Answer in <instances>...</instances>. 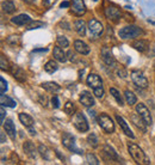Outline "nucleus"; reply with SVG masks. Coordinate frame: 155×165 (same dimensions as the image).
<instances>
[{"label": "nucleus", "instance_id": "1", "mask_svg": "<svg viewBox=\"0 0 155 165\" xmlns=\"http://www.w3.org/2000/svg\"><path fill=\"white\" fill-rule=\"evenodd\" d=\"M86 82H87V85L93 90L94 96H96L97 98H99V99L104 98L105 92H104V89H103V82H101V79H100V77H99L98 74H96V73L88 74Z\"/></svg>", "mask_w": 155, "mask_h": 165}, {"label": "nucleus", "instance_id": "2", "mask_svg": "<svg viewBox=\"0 0 155 165\" xmlns=\"http://www.w3.org/2000/svg\"><path fill=\"white\" fill-rule=\"evenodd\" d=\"M128 151L137 164H150V160L147 158L143 150L138 145L134 144V143H129L128 144Z\"/></svg>", "mask_w": 155, "mask_h": 165}, {"label": "nucleus", "instance_id": "3", "mask_svg": "<svg viewBox=\"0 0 155 165\" xmlns=\"http://www.w3.org/2000/svg\"><path fill=\"white\" fill-rule=\"evenodd\" d=\"M142 34H143V31L141 28H138L136 25H128V26L120 29L118 35L122 40H133V39L141 36Z\"/></svg>", "mask_w": 155, "mask_h": 165}, {"label": "nucleus", "instance_id": "4", "mask_svg": "<svg viewBox=\"0 0 155 165\" xmlns=\"http://www.w3.org/2000/svg\"><path fill=\"white\" fill-rule=\"evenodd\" d=\"M98 123L101 127V129H104L106 133H114L115 132V123L112 121V119L107 115V114H100L98 116Z\"/></svg>", "mask_w": 155, "mask_h": 165}, {"label": "nucleus", "instance_id": "5", "mask_svg": "<svg viewBox=\"0 0 155 165\" xmlns=\"http://www.w3.org/2000/svg\"><path fill=\"white\" fill-rule=\"evenodd\" d=\"M73 124L79 132H82V133H85V132H87L90 129L88 122H87V120H86V117H85V115L82 113H77L74 115Z\"/></svg>", "mask_w": 155, "mask_h": 165}, {"label": "nucleus", "instance_id": "6", "mask_svg": "<svg viewBox=\"0 0 155 165\" xmlns=\"http://www.w3.org/2000/svg\"><path fill=\"white\" fill-rule=\"evenodd\" d=\"M131 79L135 84L136 87L140 89H147L148 87V79L144 77V74L137 69L131 71Z\"/></svg>", "mask_w": 155, "mask_h": 165}, {"label": "nucleus", "instance_id": "7", "mask_svg": "<svg viewBox=\"0 0 155 165\" xmlns=\"http://www.w3.org/2000/svg\"><path fill=\"white\" fill-rule=\"evenodd\" d=\"M136 113L142 117V120L146 122L147 126H150V124L153 123V119H152L150 111L148 110V108L143 103H138L136 105Z\"/></svg>", "mask_w": 155, "mask_h": 165}, {"label": "nucleus", "instance_id": "8", "mask_svg": "<svg viewBox=\"0 0 155 165\" xmlns=\"http://www.w3.org/2000/svg\"><path fill=\"white\" fill-rule=\"evenodd\" d=\"M88 29H90L91 36L100 37V36L103 35V31H104V25L99 21L92 18V19L88 21Z\"/></svg>", "mask_w": 155, "mask_h": 165}, {"label": "nucleus", "instance_id": "9", "mask_svg": "<svg viewBox=\"0 0 155 165\" xmlns=\"http://www.w3.org/2000/svg\"><path fill=\"white\" fill-rule=\"evenodd\" d=\"M104 13H105V17L109 21L114 22V23H118L119 18H120V10L117 6H114V5L106 7L105 11H104Z\"/></svg>", "mask_w": 155, "mask_h": 165}, {"label": "nucleus", "instance_id": "10", "mask_svg": "<svg viewBox=\"0 0 155 165\" xmlns=\"http://www.w3.org/2000/svg\"><path fill=\"white\" fill-rule=\"evenodd\" d=\"M71 11L78 17L82 16L86 12V6L84 0H71Z\"/></svg>", "mask_w": 155, "mask_h": 165}, {"label": "nucleus", "instance_id": "11", "mask_svg": "<svg viewBox=\"0 0 155 165\" xmlns=\"http://www.w3.org/2000/svg\"><path fill=\"white\" fill-rule=\"evenodd\" d=\"M62 145L66 148H68L69 151H72V152H79L78 148L75 147V138L72 134H69V133H63V135H62Z\"/></svg>", "mask_w": 155, "mask_h": 165}, {"label": "nucleus", "instance_id": "12", "mask_svg": "<svg viewBox=\"0 0 155 165\" xmlns=\"http://www.w3.org/2000/svg\"><path fill=\"white\" fill-rule=\"evenodd\" d=\"M103 158L105 160H118V154L114 147L106 144L103 146Z\"/></svg>", "mask_w": 155, "mask_h": 165}, {"label": "nucleus", "instance_id": "13", "mask_svg": "<svg viewBox=\"0 0 155 165\" xmlns=\"http://www.w3.org/2000/svg\"><path fill=\"white\" fill-rule=\"evenodd\" d=\"M11 74H12V77L16 79V80H18L20 82H24L26 80V73L24 72V69L23 68H20L19 66H16V65H12L11 66Z\"/></svg>", "mask_w": 155, "mask_h": 165}, {"label": "nucleus", "instance_id": "14", "mask_svg": "<svg viewBox=\"0 0 155 165\" xmlns=\"http://www.w3.org/2000/svg\"><path fill=\"white\" fill-rule=\"evenodd\" d=\"M101 59H103V61L105 62L107 66L115 67L116 61H115V59H114V56H112V53H111V50H110L109 48L104 47V48L101 49Z\"/></svg>", "mask_w": 155, "mask_h": 165}, {"label": "nucleus", "instance_id": "15", "mask_svg": "<svg viewBox=\"0 0 155 165\" xmlns=\"http://www.w3.org/2000/svg\"><path fill=\"white\" fill-rule=\"evenodd\" d=\"M79 101H80V103L82 104L84 106H86V108H90V106L94 105V98L92 97V95L88 91H82L81 95H80Z\"/></svg>", "mask_w": 155, "mask_h": 165}, {"label": "nucleus", "instance_id": "16", "mask_svg": "<svg viewBox=\"0 0 155 165\" xmlns=\"http://www.w3.org/2000/svg\"><path fill=\"white\" fill-rule=\"evenodd\" d=\"M130 120H131V122L134 123V126H135L137 129H140L143 133L147 132V124H146V122L142 120V117L138 114H133L130 116Z\"/></svg>", "mask_w": 155, "mask_h": 165}, {"label": "nucleus", "instance_id": "17", "mask_svg": "<svg viewBox=\"0 0 155 165\" xmlns=\"http://www.w3.org/2000/svg\"><path fill=\"white\" fill-rule=\"evenodd\" d=\"M116 120L118 124L120 126V128H122V130L124 132V134L127 135V136H129V138H131V139H134L135 138V135H134V133L131 132V129H130V127L128 126L127 123V121L122 117V116H119V115H116Z\"/></svg>", "mask_w": 155, "mask_h": 165}, {"label": "nucleus", "instance_id": "18", "mask_svg": "<svg viewBox=\"0 0 155 165\" xmlns=\"http://www.w3.org/2000/svg\"><path fill=\"white\" fill-rule=\"evenodd\" d=\"M11 22L16 25H26V24H30L32 19L29 15H25V13H21V15H18V16H15L13 18H11Z\"/></svg>", "mask_w": 155, "mask_h": 165}, {"label": "nucleus", "instance_id": "19", "mask_svg": "<svg viewBox=\"0 0 155 165\" xmlns=\"http://www.w3.org/2000/svg\"><path fill=\"white\" fill-rule=\"evenodd\" d=\"M74 48L77 50L79 54L81 55H87L90 54V47L87 45V43H85L84 41L81 40H75L74 41Z\"/></svg>", "mask_w": 155, "mask_h": 165}, {"label": "nucleus", "instance_id": "20", "mask_svg": "<svg viewBox=\"0 0 155 165\" xmlns=\"http://www.w3.org/2000/svg\"><path fill=\"white\" fill-rule=\"evenodd\" d=\"M4 128H5V132L7 133V135L15 140L16 139V127L13 124V121L11 119H7L5 122H4Z\"/></svg>", "mask_w": 155, "mask_h": 165}, {"label": "nucleus", "instance_id": "21", "mask_svg": "<svg viewBox=\"0 0 155 165\" xmlns=\"http://www.w3.org/2000/svg\"><path fill=\"white\" fill-rule=\"evenodd\" d=\"M23 150L25 152V154L31 158V159H35L36 158V148H35V145L32 144L31 141H25L23 145Z\"/></svg>", "mask_w": 155, "mask_h": 165}, {"label": "nucleus", "instance_id": "22", "mask_svg": "<svg viewBox=\"0 0 155 165\" xmlns=\"http://www.w3.org/2000/svg\"><path fill=\"white\" fill-rule=\"evenodd\" d=\"M42 87L44 90H47L48 92H51V93H58V91L61 90V86L58 85V82H47L42 84Z\"/></svg>", "mask_w": 155, "mask_h": 165}, {"label": "nucleus", "instance_id": "23", "mask_svg": "<svg viewBox=\"0 0 155 165\" xmlns=\"http://www.w3.org/2000/svg\"><path fill=\"white\" fill-rule=\"evenodd\" d=\"M19 121L21 124H24L26 128H29V127H32L34 126V119L29 115V114H25V113H20L19 114Z\"/></svg>", "mask_w": 155, "mask_h": 165}, {"label": "nucleus", "instance_id": "24", "mask_svg": "<svg viewBox=\"0 0 155 165\" xmlns=\"http://www.w3.org/2000/svg\"><path fill=\"white\" fill-rule=\"evenodd\" d=\"M53 55L54 58L60 62H66L67 58H66V53L63 52L62 47H54V50H53Z\"/></svg>", "mask_w": 155, "mask_h": 165}, {"label": "nucleus", "instance_id": "25", "mask_svg": "<svg viewBox=\"0 0 155 165\" xmlns=\"http://www.w3.org/2000/svg\"><path fill=\"white\" fill-rule=\"evenodd\" d=\"M1 8L6 13H13L16 11V5L12 0H5L1 2Z\"/></svg>", "mask_w": 155, "mask_h": 165}, {"label": "nucleus", "instance_id": "26", "mask_svg": "<svg viewBox=\"0 0 155 165\" xmlns=\"http://www.w3.org/2000/svg\"><path fill=\"white\" fill-rule=\"evenodd\" d=\"M74 29L78 32L79 36H85L86 35V24L82 19H78L74 22Z\"/></svg>", "mask_w": 155, "mask_h": 165}, {"label": "nucleus", "instance_id": "27", "mask_svg": "<svg viewBox=\"0 0 155 165\" xmlns=\"http://www.w3.org/2000/svg\"><path fill=\"white\" fill-rule=\"evenodd\" d=\"M38 152L39 154H41V157L43 158V159H45V160H50L51 158H53V156H51V152H50V150L45 146V145L41 144L38 146Z\"/></svg>", "mask_w": 155, "mask_h": 165}, {"label": "nucleus", "instance_id": "28", "mask_svg": "<svg viewBox=\"0 0 155 165\" xmlns=\"http://www.w3.org/2000/svg\"><path fill=\"white\" fill-rule=\"evenodd\" d=\"M0 101H1V105L4 106H8V108H16L17 102L13 101L11 97L8 96H5L4 93H1V97H0Z\"/></svg>", "mask_w": 155, "mask_h": 165}, {"label": "nucleus", "instance_id": "29", "mask_svg": "<svg viewBox=\"0 0 155 165\" xmlns=\"http://www.w3.org/2000/svg\"><path fill=\"white\" fill-rule=\"evenodd\" d=\"M133 47L135 48L136 50H138V52H146L149 48V43L146 40H140V41L134 42Z\"/></svg>", "mask_w": 155, "mask_h": 165}, {"label": "nucleus", "instance_id": "30", "mask_svg": "<svg viewBox=\"0 0 155 165\" xmlns=\"http://www.w3.org/2000/svg\"><path fill=\"white\" fill-rule=\"evenodd\" d=\"M124 97H125V101L129 105H134L137 102V98H136L135 93L131 92L130 90H125L124 91Z\"/></svg>", "mask_w": 155, "mask_h": 165}, {"label": "nucleus", "instance_id": "31", "mask_svg": "<svg viewBox=\"0 0 155 165\" xmlns=\"http://www.w3.org/2000/svg\"><path fill=\"white\" fill-rule=\"evenodd\" d=\"M58 65L54 60H50V61H48L44 65V71L48 72V73H54L55 71H58Z\"/></svg>", "mask_w": 155, "mask_h": 165}, {"label": "nucleus", "instance_id": "32", "mask_svg": "<svg viewBox=\"0 0 155 165\" xmlns=\"http://www.w3.org/2000/svg\"><path fill=\"white\" fill-rule=\"evenodd\" d=\"M110 93L112 95V97L116 99V102L119 105H123V98H122V96H120V93H119V91L115 89V87H110Z\"/></svg>", "mask_w": 155, "mask_h": 165}, {"label": "nucleus", "instance_id": "33", "mask_svg": "<svg viewBox=\"0 0 155 165\" xmlns=\"http://www.w3.org/2000/svg\"><path fill=\"white\" fill-rule=\"evenodd\" d=\"M87 143H88V145L91 146V147H93V148H97L98 147V138H97V135L94 134V133H91L88 136H87Z\"/></svg>", "mask_w": 155, "mask_h": 165}, {"label": "nucleus", "instance_id": "34", "mask_svg": "<svg viewBox=\"0 0 155 165\" xmlns=\"http://www.w3.org/2000/svg\"><path fill=\"white\" fill-rule=\"evenodd\" d=\"M11 66H12V65H11ZM11 66H10V62L7 61V59H6L4 55L0 56V68H1L2 71L10 72V71H11Z\"/></svg>", "mask_w": 155, "mask_h": 165}, {"label": "nucleus", "instance_id": "35", "mask_svg": "<svg viewBox=\"0 0 155 165\" xmlns=\"http://www.w3.org/2000/svg\"><path fill=\"white\" fill-rule=\"evenodd\" d=\"M6 43L10 45H17L20 43V37L18 35H11L6 39Z\"/></svg>", "mask_w": 155, "mask_h": 165}, {"label": "nucleus", "instance_id": "36", "mask_svg": "<svg viewBox=\"0 0 155 165\" xmlns=\"http://www.w3.org/2000/svg\"><path fill=\"white\" fill-rule=\"evenodd\" d=\"M64 113L67 114V115H73V113L75 111V105L73 102H71V101H68L67 103L64 104Z\"/></svg>", "mask_w": 155, "mask_h": 165}, {"label": "nucleus", "instance_id": "37", "mask_svg": "<svg viewBox=\"0 0 155 165\" xmlns=\"http://www.w3.org/2000/svg\"><path fill=\"white\" fill-rule=\"evenodd\" d=\"M86 160H87L88 164H94V165L99 164V160H98L97 157L93 153H87L86 154Z\"/></svg>", "mask_w": 155, "mask_h": 165}, {"label": "nucleus", "instance_id": "38", "mask_svg": "<svg viewBox=\"0 0 155 165\" xmlns=\"http://www.w3.org/2000/svg\"><path fill=\"white\" fill-rule=\"evenodd\" d=\"M58 44L60 47L67 48V47L69 45V42H68V40H67L64 36H58Z\"/></svg>", "mask_w": 155, "mask_h": 165}, {"label": "nucleus", "instance_id": "39", "mask_svg": "<svg viewBox=\"0 0 155 165\" xmlns=\"http://www.w3.org/2000/svg\"><path fill=\"white\" fill-rule=\"evenodd\" d=\"M0 82H1V86H0V92L1 93H5L7 91V82L4 78H0Z\"/></svg>", "mask_w": 155, "mask_h": 165}, {"label": "nucleus", "instance_id": "40", "mask_svg": "<svg viewBox=\"0 0 155 165\" xmlns=\"http://www.w3.org/2000/svg\"><path fill=\"white\" fill-rule=\"evenodd\" d=\"M43 25H44V23H42V22H31L29 24V29H37V28H41Z\"/></svg>", "mask_w": 155, "mask_h": 165}, {"label": "nucleus", "instance_id": "41", "mask_svg": "<svg viewBox=\"0 0 155 165\" xmlns=\"http://www.w3.org/2000/svg\"><path fill=\"white\" fill-rule=\"evenodd\" d=\"M38 102L41 103V105H43V106H47V104H48V98H47L45 96H42V95H39V96H38Z\"/></svg>", "mask_w": 155, "mask_h": 165}, {"label": "nucleus", "instance_id": "42", "mask_svg": "<svg viewBox=\"0 0 155 165\" xmlns=\"http://www.w3.org/2000/svg\"><path fill=\"white\" fill-rule=\"evenodd\" d=\"M51 103H53V108H55V109L60 108V99H58V96H54V97H53Z\"/></svg>", "mask_w": 155, "mask_h": 165}, {"label": "nucleus", "instance_id": "43", "mask_svg": "<svg viewBox=\"0 0 155 165\" xmlns=\"http://www.w3.org/2000/svg\"><path fill=\"white\" fill-rule=\"evenodd\" d=\"M55 1L56 0H43V5H44V7L49 8V7H51L55 4Z\"/></svg>", "mask_w": 155, "mask_h": 165}, {"label": "nucleus", "instance_id": "44", "mask_svg": "<svg viewBox=\"0 0 155 165\" xmlns=\"http://www.w3.org/2000/svg\"><path fill=\"white\" fill-rule=\"evenodd\" d=\"M0 113H1V123H4V122H5V121H4V120H5V114H6V113H5V109H4V105H1Z\"/></svg>", "mask_w": 155, "mask_h": 165}, {"label": "nucleus", "instance_id": "45", "mask_svg": "<svg viewBox=\"0 0 155 165\" xmlns=\"http://www.w3.org/2000/svg\"><path fill=\"white\" fill-rule=\"evenodd\" d=\"M69 6H71V2H69V1H63V2H61V5H60L61 8H63V7H69Z\"/></svg>", "mask_w": 155, "mask_h": 165}, {"label": "nucleus", "instance_id": "46", "mask_svg": "<svg viewBox=\"0 0 155 165\" xmlns=\"http://www.w3.org/2000/svg\"><path fill=\"white\" fill-rule=\"evenodd\" d=\"M68 56H69L71 61H75V55L73 54V52H68Z\"/></svg>", "mask_w": 155, "mask_h": 165}, {"label": "nucleus", "instance_id": "47", "mask_svg": "<svg viewBox=\"0 0 155 165\" xmlns=\"http://www.w3.org/2000/svg\"><path fill=\"white\" fill-rule=\"evenodd\" d=\"M11 158H12V163H13V164H15V163H18V158H17V156H16L15 153L11 154Z\"/></svg>", "mask_w": 155, "mask_h": 165}, {"label": "nucleus", "instance_id": "48", "mask_svg": "<svg viewBox=\"0 0 155 165\" xmlns=\"http://www.w3.org/2000/svg\"><path fill=\"white\" fill-rule=\"evenodd\" d=\"M150 49H152V50L149 52V55H150V56H155V43L153 44V47H150Z\"/></svg>", "mask_w": 155, "mask_h": 165}, {"label": "nucleus", "instance_id": "49", "mask_svg": "<svg viewBox=\"0 0 155 165\" xmlns=\"http://www.w3.org/2000/svg\"><path fill=\"white\" fill-rule=\"evenodd\" d=\"M55 153H56V156H58V157L61 159V160H62V162H64V157H63L61 153H60V151H58V150H56V151H55Z\"/></svg>", "mask_w": 155, "mask_h": 165}, {"label": "nucleus", "instance_id": "50", "mask_svg": "<svg viewBox=\"0 0 155 165\" xmlns=\"http://www.w3.org/2000/svg\"><path fill=\"white\" fill-rule=\"evenodd\" d=\"M29 132H30V134H31V135H36V130H35V129H32L31 127H29Z\"/></svg>", "mask_w": 155, "mask_h": 165}, {"label": "nucleus", "instance_id": "51", "mask_svg": "<svg viewBox=\"0 0 155 165\" xmlns=\"http://www.w3.org/2000/svg\"><path fill=\"white\" fill-rule=\"evenodd\" d=\"M48 50V48H42V49H35L34 50V53H37V52H47Z\"/></svg>", "mask_w": 155, "mask_h": 165}, {"label": "nucleus", "instance_id": "52", "mask_svg": "<svg viewBox=\"0 0 155 165\" xmlns=\"http://www.w3.org/2000/svg\"><path fill=\"white\" fill-rule=\"evenodd\" d=\"M5 143V134L1 132V144H4Z\"/></svg>", "mask_w": 155, "mask_h": 165}, {"label": "nucleus", "instance_id": "53", "mask_svg": "<svg viewBox=\"0 0 155 165\" xmlns=\"http://www.w3.org/2000/svg\"><path fill=\"white\" fill-rule=\"evenodd\" d=\"M24 2H26V4H31V2H34V0H23Z\"/></svg>", "mask_w": 155, "mask_h": 165}]
</instances>
